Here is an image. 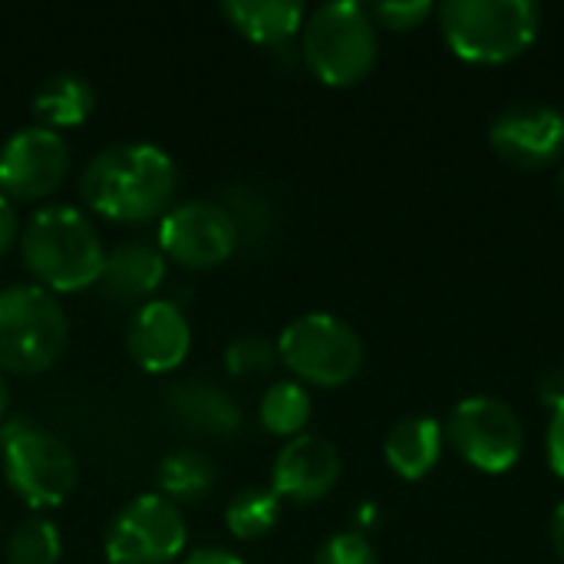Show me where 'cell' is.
Wrapping results in <instances>:
<instances>
[{
  "label": "cell",
  "mask_w": 564,
  "mask_h": 564,
  "mask_svg": "<svg viewBox=\"0 0 564 564\" xmlns=\"http://www.w3.org/2000/svg\"><path fill=\"white\" fill-rule=\"evenodd\" d=\"M178 169L172 155L152 142H119L89 159L83 172V198L109 221L139 225L172 205Z\"/></svg>",
  "instance_id": "1"
},
{
  "label": "cell",
  "mask_w": 564,
  "mask_h": 564,
  "mask_svg": "<svg viewBox=\"0 0 564 564\" xmlns=\"http://www.w3.org/2000/svg\"><path fill=\"white\" fill-rule=\"evenodd\" d=\"M30 274L46 291H83L99 284L106 251L93 221L73 205H43L20 231Z\"/></svg>",
  "instance_id": "2"
},
{
  "label": "cell",
  "mask_w": 564,
  "mask_h": 564,
  "mask_svg": "<svg viewBox=\"0 0 564 564\" xmlns=\"http://www.w3.org/2000/svg\"><path fill=\"white\" fill-rule=\"evenodd\" d=\"M436 17L449 50L479 66L522 56L542 30V10L532 0H446Z\"/></svg>",
  "instance_id": "3"
},
{
  "label": "cell",
  "mask_w": 564,
  "mask_h": 564,
  "mask_svg": "<svg viewBox=\"0 0 564 564\" xmlns=\"http://www.w3.org/2000/svg\"><path fill=\"white\" fill-rule=\"evenodd\" d=\"M301 30L304 63L327 86H354L377 63V23L357 0L321 3Z\"/></svg>",
  "instance_id": "4"
},
{
  "label": "cell",
  "mask_w": 564,
  "mask_h": 564,
  "mask_svg": "<svg viewBox=\"0 0 564 564\" xmlns=\"http://www.w3.org/2000/svg\"><path fill=\"white\" fill-rule=\"evenodd\" d=\"M66 344V314L53 291L10 284L0 291V370L40 373Z\"/></svg>",
  "instance_id": "5"
},
{
  "label": "cell",
  "mask_w": 564,
  "mask_h": 564,
  "mask_svg": "<svg viewBox=\"0 0 564 564\" xmlns=\"http://www.w3.org/2000/svg\"><path fill=\"white\" fill-rule=\"evenodd\" d=\"M0 456L7 486L33 509L66 502L76 486V459L66 443L23 416L0 423Z\"/></svg>",
  "instance_id": "6"
},
{
  "label": "cell",
  "mask_w": 564,
  "mask_h": 564,
  "mask_svg": "<svg viewBox=\"0 0 564 564\" xmlns=\"http://www.w3.org/2000/svg\"><path fill=\"white\" fill-rule=\"evenodd\" d=\"M278 357L307 383L344 387L364 367V340L334 314H304L281 330Z\"/></svg>",
  "instance_id": "7"
},
{
  "label": "cell",
  "mask_w": 564,
  "mask_h": 564,
  "mask_svg": "<svg viewBox=\"0 0 564 564\" xmlns=\"http://www.w3.org/2000/svg\"><path fill=\"white\" fill-rule=\"evenodd\" d=\"M185 542L182 509L159 492H145L116 512L106 532V558L109 564H172L185 552Z\"/></svg>",
  "instance_id": "8"
},
{
  "label": "cell",
  "mask_w": 564,
  "mask_h": 564,
  "mask_svg": "<svg viewBox=\"0 0 564 564\" xmlns=\"http://www.w3.org/2000/svg\"><path fill=\"white\" fill-rule=\"evenodd\" d=\"M443 433L453 449L482 473L512 469L525 449V426L519 413L496 397H469L453 406Z\"/></svg>",
  "instance_id": "9"
},
{
  "label": "cell",
  "mask_w": 564,
  "mask_h": 564,
  "mask_svg": "<svg viewBox=\"0 0 564 564\" xmlns=\"http://www.w3.org/2000/svg\"><path fill=\"white\" fill-rule=\"evenodd\" d=\"M238 225L218 202H182L159 225V251L185 268H212L235 254Z\"/></svg>",
  "instance_id": "10"
},
{
  "label": "cell",
  "mask_w": 564,
  "mask_h": 564,
  "mask_svg": "<svg viewBox=\"0 0 564 564\" xmlns=\"http://www.w3.org/2000/svg\"><path fill=\"white\" fill-rule=\"evenodd\" d=\"M66 165L69 149L56 129H17L0 149V192L7 198H43L63 182Z\"/></svg>",
  "instance_id": "11"
},
{
  "label": "cell",
  "mask_w": 564,
  "mask_h": 564,
  "mask_svg": "<svg viewBox=\"0 0 564 564\" xmlns=\"http://www.w3.org/2000/svg\"><path fill=\"white\" fill-rule=\"evenodd\" d=\"M489 142L516 169H545L564 155V116L545 102H519L496 116Z\"/></svg>",
  "instance_id": "12"
},
{
  "label": "cell",
  "mask_w": 564,
  "mask_h": 564,
  "mask_svg": "<svg viewBox=\"0 0 564 564\" xmlns=\"http://www.w3.org/2000/svg\"><path fill=\"white\" fill-rule=\"evenodd\" d=\"M340 479V453L321 436H294L274 459L271 482L274 496L307 506L324 499Z\"/></svg>",
  "instance_id": "13"
},
{
  "label": "cell",
  "mask_w": 564,
  "mask_h": 564,
  "mask_svg": "<svg viewBox=\"0 0 564 564\" xmlns=\"http://www.w3.org/2000/svg\"><path fill=\"white\" fill-rule=\"evenodd\" d=\"M129 354L149 373L175 370L192 344L188 321L175 301H145L129 321Z\"/></svg>",
  "instance_id": "14"
},
{
  "label": "cell",
  "mask_w": 564,
  "mask_h": 564,
  "mask_svg": "<svg viewBox=\"0 0 564 564\" xmlns=\"http://www.w3.org/2000/svg\"><path fill=\"white\" fill-rule=\"evenodd\" d=\"M169 410L182 426L205 436H231L241 430V406L225 387L208 380H178L169 387Z\"/></svg>",
  "instance_id": "15"
},
{
  "label": "cell",
  "mask_w": 564,
  "mask_h": 564,
  "mask_svg": "<svg viewBox=\"0 0 564 564\" xmlns=\"http://www.w3.org/2000/svg\"><path fill=\"white\" fill-rule=\"evenodd\" d=\"M165 281V254L149 241H122L106 254L99 284L112 301H142Z\"/></svg>",
  "instance_id": "16"
},
{
  "label": "cell",
  "mask_w": 564,
  "mask_h": 564,
  "mask_svg": "<svg viewBox=\"0 0 564 564\" xmlns=\"http://www.w3.org/2000/svg\"><path fill=\"white\" fill-rule=\"evenodd\" d=\"M225 17L238 33L264 46H288V40L304 26L301 0H225Z\"/></svg>",
  "instance_id": "17"
},
{
  "label": "cell",
  "mask_w": 564,
  "mask_h": 564,
  "mask_svg": "<svg viewBox=\"0 0 564 564\" xmlns=\"http://www.w3.org/2000/svg\"><path fill=\"white\" fill-rule=\"evenodd\" d=\"M443 443H446V433L433 416H406L387 433L383 456L397 476L423 479L440 463Z\"/></svg>",
  "instance_id": "18"
},
{
  "label": "cell",
  "mask_w": 564,
  "mask_h": 564,
  "mask_svg": "<svg viewBox=\"0 0 564 564\" xmlns=\"http://www.w3.org/2000/svg\"><path fill=\"white\" fill-rule=\"evenodd\" d=\"M93 106H96V93L76 73H56V76L43 79L40 89L33 93V112L46 129L79 126V122H86Z\"/></svg>",
  "instance_id": "19"
},
{
  "label": "cell",
  "mask_w": 564,
  "mask_h": 564,
  "mask_svg": "<svg viewBox=\"0 0 564 564\" xmlns=\"http://www.w3.org/2000/svg\"><path fill=\"white\" fill-rule=\"evenodd\" d=\"M159 496L175 506H198L215 489V463L195 449H172L155 469Z\"/></svg>",
  "instance_id": "20"
},
{
  "label": "cell",
  "mask_w": 564,
  "mask_h": 564,
  "mask_svg": "<svg viewBox=\"0 0 564 564\" xmlns=\"http://www.w3.org/2000/svg\"><path fill=\"white\" fill-rule=\"evenodd\" d=\"M281 519V499L274 496V489H261V486H248L241 489L228 509H225V522H228V532L235 539H264Z\"/></svg>",
  "instance_id": "21"
},
{
  "label": "cell",
  "mask_w": 564,
  "mask_h": 564,
  "mask_svg": "<svg viewBox=\"0 0 564 564\" xmlns=\"http://www.w3.org/2000/svg\"><path fill=\"white\" fill-rule=\"evenodd\" d=\"M261 426L274 436H301L311 420V393L294 380H278L261 400Z\"/></svg>",
  "instance_id": "22"
},
{
  "label": "cell",
  "mask_w": 564,
  "mask_h": 564,
  "mask_svg": "<svg viewBox=\"0 0 564 564\" xmlns=\"http://www.w3.org/2000/svg\"><path fill=\"white\" fill-rule=\"evenodd\" d=\"M59 532L50 519L33 516L23 519L7 539V562L10 564H56L59 562Z\"/></svg>",
  "instance_id": "23"
},
{
  "label": "cell",
  "mask_w": 564,
  "mask_h": 564,
  "mask_svg": "<svg viewBox=\"0 0 564 564\" xmlns=\"http://www.w3.org/2000/svg\"><path fill=\"white\" fill-rule=\"evenodd\" d=\"M274 360H278V344H271L261 334L235 337L225 350V364L235 377H261L274 367Z\"/></svg>",
  "instance_id": "24"
},
{
  "label": "cell",
  "mask_w": 564,
  "mask_h": 564,
  "mask_svg": "<svg viewBox=\"0 0 564 564\" xmlns=\"http://www.w3.org/2000/svg\"><path fill=\"white\" fill-rule=\"evenodd\" d=\"M314 564H380V558L360 532H340L317 549Z\"/></svg>",
  "instance_id": "25"
},
{
  "label": "cell",
  "mask_w": 564,
  "mask_h": 564,
  "mask_svg": "<svg viewBox=\"0 0 564 564\" xmlns=\"http://www.w3.org/2000/svg\"><path fill=\"white\" fill-rule=\"evenodd\" d=\"M433 13H436V7L430 0H387V3H377L370 10V17L380 20L390 30H416Z\"/></svg>",
  "instance_id": "26"
},
{
  "label": "cell",
  "mask_w": 564,
  "mask_h": 564,
  "mask_svg": "<svg viewBox=\"0 0 564 564\" xmlns=\"http://www.w3.org/2000/svg\"><path fill=\"white\" fill-rule=\"evenodd\" d=\"M545 449H549V466H552V473H555L558 479H564V400L558 406H552V423H549Z\"/></svg>",
  "instance_id": "27"
},
{
  "label": "cell",
  "mask_w": 564,
  "mask_h": 564,
  "mask_svg": "<svg viewBox=\"0 0 564 564\" xmlns=\"http://www.w3.org/2000/svg\"><path fill=\"white\" fill-rule=\"evenodd\" d=\"M17 238H20V218H17V208H13V202L0 192V251H7Z\"/></svg>",
  "instance_id": "28"
},
{
  "label": "cell",
  "mask_w": 564,
  "mask_h": 564,
  "mask_svg": "<svg viewBox=\"0 0 564 564\" xmlns=\"http://www.w3.org/2000/svg\"><path fill=\"white\" fill-rule=\"evenodd\" d=\"M185 564H245L235 552H228V549H198V552H192Z\"/></svg>",
  "instance_id": "29"
},
{
  "label": "cell",
  "mask_w": 564,
  "mask_h": 564,
  "mask_svg": "<svg viewBox=\"0 0 564 564\" xmlns=\"http://www.w3.org/2000/svg\"><path fill=\"white\" fill-rule=\"evenodd\" d=\"M539 393H542V400H545L549 406H558V403L564 400V370H558V373H549V377L542 380Z\"/></svg>",
  "instance_id": "30"
},
{
  "label": "cell",
  "mask_w": 564,
  "mask_h": 564,
  "mask_svg": "<svg viewBox=\"0 0 564 564\" xmlns=\"http://www.w3.org/2000/svg\"><path fill=\"white\" fill-rule=\"evenodd\" d=\"M552 545H555L558 558L564 562V502L555 509V516H552Z\"/></svg>",
  "instance_id": "31"
},
{
  "label": "cell",
  "mask_w": 564,
  "mask_h": 564,
  "mask_svg": "<svg viewBox=\"0 0 564 564\" xmlns=\"http://www.w3.org/2000/svg\"><path fill=\"white\" fill-rule=\"evenodd\" d=\"M3 413H7V380L0 377V423H3Z\"/></svg>",
  "instance_id": "32"
},
{
  "label": "cell",
  "mask_w": 564,
  "mask_h": 564,
  "mask_svg": "<svg viewBox=\"0 0 564 564\" xmlns=\"http://www.w3.org/2000/svg\"><path fill=\"white\" fill-rule=\"evenodd\" d=\"M562 198H564V165H562Z\"/></svg>",
  "instance_id": "33"
}]
</instances>
